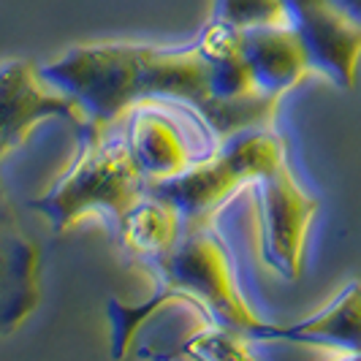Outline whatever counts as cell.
Segmentation results:
<instances>
[{
	"instance_id": "obj_3",
	"label": "cell",
	"mask_w": 361,
	"mask_h": 361,
	"mask_svg": "<svg viewBox=\"0 0 361 361\" xmlns=\"http://www.w3.org/2000/svg\"><path fill=\"white\" fill-rule=\"evenodd\" d=\"M286 158V142L267 128H247L220 142L212 155L188 171L158 182H147L152 193L177 207L185 226L215 223L217 209L231 196L250 188L267 169Z\"/></svg>"
},
{
	"instance_id": "obj_2",
	"label": "cell",
	"mask_w": 361,
	"mask_h": 361,
	"mask_svg": "<svg viewBox=\"0 0 361 361\" xmlns=\"http://www.w3.org/2000/svg\"><path fill=\"white\" fill-rule=\"evenodd\" d=\"M145 190L147 180L128 152L126 136L114 126L87 123L79 128L71 166L33 201V209L49 220L54 234L71 231L87 217H101L114 228Z\"/></svg>"
},
{
	"instance_id": "obj_12",
	"label": "cell",
	"mask_w": 361,
	"mask_h": 361,
	"mask_svg": "<svg viewBox=\"0 0 361 361\" xmlns=\"http://www.w3.org/2000/svg\"><path fill=\"white\" fill-rule=\"evenodd\" d=\"M182 228H185V220L177 212V207L147 188L145 196L117 220L114 234L128 264L147 271L171 250V245L180 239Z\"/></svg>"
},
{
	"instance_id": "obj_10",
	"label": "cell",
	"mask_w": 361,
	"mask_h": 361,
	"mask_svg": "<svg viewBox=\"0 0 361 361\" xmlns=\"http://www.w3.org/2000/svg\"><path fill=\"white\" fill-rule=\"evenodd\" d=\"M253 340L312 345L334 356L361 359V280L348 283L324 310L299 324L277 326L261 321Z\"/></svg>"
},
{
	"instance_id": "obj_7",
	"label": "cell",
	"mask_w": 361,
	"mask_h": 361,
	"mask_svg": "<svg viewBox=\"0 0 361 361\" xmlns=\"http://www.w3.org/2000/svg\"><path fill=\"white\" fill-rule=\"evenodd\" d=\"M47 120H66L76 128L90 123L85 109L41 73V66L19 57L0 63V161Z\"/></svg>"
},
{
	"instance_id": "obj_15",
	"label": "cell",
	"mask_w": 361,
	"mask_h": 361,
	"mask_svg": "<svg viewBox=\"0 0 361 361\" xmlns=\"http://www.w3.org/2000/svg\"><path fill=\"white\" fill-rule=\"evenodd\" d=\"M337 6L343 8L348 17H353L361 25V0H337Z\"/></svg>"
},
{
	"instance_id": "obj_1",
	"label": "cell",
	"mask_w": 361,
	"mask_h": 361,
	"mask_svg": "<svg viewBox=\"0 0 361 361\" xmlns=\"http://www.w3.org/2000/svg\"><path fill=\"white\" fill-rule=\"evenodd\" d=\"M54 87L68 92L98 126H117L142 101H182L199 109L220 142L239 133L234 114L220 104L215 71L199 41L188 47L87 44L71 47L41 66Z\"/></svg>"
},
{
	"instance_id": "obj_13",
	"label": "cell",
	"mask_w": 361,
	"mask_h": 361,
	"mask_svg": "<svg viewBox=\"0 0 361 361\" xmlns=\"http://www.w3.org/2000/svg\"><path fill=\"white\" fill-rule=\"evenodd\" d=\"M253 337L247 331H239L234 326L220 321H199V329L182 343V356H193L204 361L226 359H253Z\"/></svg>"
},
{
	"instance_id": "obj_11",
	"label": "cell",
	"mask_w": 361,
	"mask_h": 361,
	"mask_svg": "<svg viewBox=\"0 0 361 361\" xmlns=\"http://www.w3.org/2000/svg\"><path fill=\"white\" fill-rule=\"evenodd\" d=\"M242 54L258 95L280 101L310 71V54L290 25H267L242 30Z\"/></svg>"
},
{
	"instance_id": "obj_8",
	"label": "cell",
	"mask_w": 361,
	"mask_h": 361,
	"mask_svg": "<svg viewBox=\"0 0 361 361\" xmlns=\"http://www.w3.org/2000/svg\"><path fill=\"white\" fill-rule=\"evenodd\" d=\"M293 30L302 36L312 71L340 87H353L359 76L361 25L337 0H286Z\"/></svg>"
},
{
	"instance_id": "obj_6",
	"label": "cell",
	"mask_w": 361,
	"mask_h": 361,
	"mask_svg": "<svg viewBox=\"0 0 361 361\" xmlns=\"http://www.w3.org/2000/svg\"><path fill=\"white\" fill-rule=\"evenodd\" d=\"M258 207L261 231V258L274 274L296 280L302 274L305 245L318 201L305 188H299L290 174L288 158L274 163L250 185Z\"/></svg>"
},
{
	"instance_id": "obj_14",
	"label": "cell",
	"mask_w": 361,
	"mask_h": 361,
	"mask_svg": "<svg viewBox=\"0 0 361 361\" xmlns=\"http://www.w3.org/2000/svg\"><path fill=\"white\" fill-rule=\"evenodd\" d=\"M212 17L236 30H253V27H267V25L293 27L286 0H215Z\"/></svg>"
},
{
	"instance_id": "obj_5",
	"label": "cell",
	"mask_w": 361,
	"mask_h": 361,
	"mask_svg": "<svg viewBox=\"0 0 361 361\" xmlns=\"http://www.w3.org/2000/svg\"><path fill=\"white\" fill-rule=\"evenodd\" d=\"M120 123H126L128 152L147 182L177 177L220 145L207 117L182 101H142Z\"/></svg>"
},
{
	"instance_id": "obj_9",
	"label": "cell",
	"mask_w": 361,
	"mask_h": 361,
	"mask_svg": "<svg viewBox=\"0 0 361 361\" xmlns=\"http://www.w3.org/2000/svg\"><path fill=\"white\" fill-rule=\"evenodd\" d=\"M41 302V250L22 228L0 185V340L11 337Z\"/></svg>"
},
{
	"instance_id": "obj_4",
	"label": "cell",
	"mask_w": 361,
	"mask_h": 361,
	"mask_svg": "<svg viewBox=\"0 0 361 361\" xmlns=\"http://www.w3.org/2000/svg\"><path fill=\"white\" fill-rule=\"evenodd\" d=\"M147 274L155 277L158 288H171L190 296L209 318L234 326L239 331H253L261 326L250 305L245 302L236 283L231 253L217 234L215 223H193L182 228L171 250L155 261Z\"/></svg>"
}]
</instances>
